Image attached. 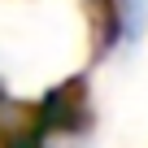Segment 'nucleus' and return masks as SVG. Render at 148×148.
Here are the masks:
<instances>
[{"instance_id": "obj_1", "label": "nucleus", "mask_w": 148, "mask_h": 148, "mask_svg": "<svg viewBox=\"0 0 148 148\" xmlns=\"http://www.w3.org/2000/svg\"><path fill=\"white\" fill-rule=\"evenodd\" d=\"M109 18L118 31V48H135L148 31V0H109Z\"/></svg>"}]
</instances>
